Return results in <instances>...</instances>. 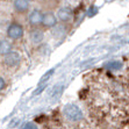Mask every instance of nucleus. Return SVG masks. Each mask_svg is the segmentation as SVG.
I'll return each mask as SVG.
<instances>
[{"label":"nucleus","mask_w":129,"mask_h":129,"mask_svg":"<svg viewBox=\"0 0 129 129\" xmlns=\"http://www.w3.org/2000/svg\"><path fill=\"white\" fill-rule=\"evenodd\" d=\"M63 115L68 121L73 123L80 122L84 119L83 111L76 104H66L63 108Z\"/></svg>","instance_id":"obj_1"},{"label":"nucleus","mask_w":129,"mask_h":129,"mask_svg":"<svg viewBox=\"0 0 129 129\" xmlns=\"http://www.w3.org/2000/svg\"><path fill=\"white\" fill-rule=\"evenodd\" d=\"M73 16H75V14H73V11H72V8L70 6H62L57 11V14H56V18L63 23L71 22Z\"/></svg>","instance_id":"obj_2"},{"label":"nucleus","mask_w":129,"mask_h":129,"mask_svg":"<svg viewBox=\"0 0 129 129\" xmlns=\"http://www.w3.org/2000/svg\"><path fill=\"white\" fill-rule=\"evenodd\" d=\"M7 36L12 40H19L23 36V27L19 23H12L7 28Z\"/></svg>","instance_id":"obj_3"},{"label":"nucleus","mask_w":129,"mask_h":129,"mask_svg":"<svg viewBox=\"0 0 129 129\" xmlns=\"http://www.w3.org/2000/svg\"><path fill=\"white\" fill-rule=\"evenodd\" d=\"M5 64H6L8 68H14V66L19 65L20 62H21V55L19 54L18 51H11L9 54H7L5 56V59H4Z\"/></svg>","instance_id":"obj_4"},{"label":"nucleus","mask_w":129,"mask_h":129,"mask_svg":"<svg viewBox=\"0 0 129 129\" xmlns=\"http://www.w3.org/2000/svg\"><path fill=\"white\" fill-rule=\"evenodd\" d=\"M43 27L45 28H52L57 24V18H56V14L54 12H45L43 13L42 16V23H41Z\"/></svg>","instance_id":"obj_5"},{"label":"nucleus","mask_w":129,"mask_h":129,"mask_svg":"<svg viewBox=\"0 0 129 129\" xmlns=\"http://www.w3.org/2000/svg\"><path fill=\"white\" fill-rule=\"evenodd\" d=\"M42 16H43V13L40 9H33L29 13V15H28V22L33 27L40 26L42 23Z\"/></svg>","instance_id":"obj_6"},{"label":"nucleus","mask_w":129,"mask_h":129,"mask_svg":"<svg viewBox=\"0 0 129 129\" xmlns=\"http://www.w3.org/2000/svg\"><path fill=\"white\" fill-rule=\"evenodd\" d=\"M29 40L33 44H40L44 40V33L41 29H33L29 33Z\"/></svg>","instance_id":"obj_7"},{"label":"nucleus","mask_w":129,"mask_h":129,"mask_svg":"<svg viewBox=\"0 0 129 129\" xmlns=\"http://www.w3.org/2000/svg\"><path fill=\"white\" fill-rule=\"evenodd\" d=\"M13 6H14V9L18 13H24L29 9L30 3L27 0H15L13 3Z\"/></svg>","instance_id":"obj_8"},{"label":"nucleus","mask_w":129,"mask_h":129,"mask_svg":"<svg viewBox=\"0 0 129 129\" xmlns=\"http://www.w3.org/2000/svg\"><path fill=\"white\" fill-rule=\"evenodd\" d=\"M68 33V29H66V24L64 23H57L52 28V35L56 39H62Z\"/></svg>","instance_id":"obj_9"},{"label":"nucleus","mask_w":129,"mask_h":129,"mask_svg":"<svg viewBox=\"0 0 129 129\" xmlns=\"http://www.w3.org/2000/svg\"><path fill=\"white\" fill-rule=\"evenodd\" d=\"M122 66L123 64L120 60H109L104 65V68L109 70V71H119V70L122 69Z\"/></svg>","instance_id":"obj_10"},{"label":"nucleus","mask_w":129,"mask_h":129,"mask_svg":"<svg viewBox=\"0 0 129 129\" xmlns=\"http://www.w3.org/2000/svg\"><path fill=\"white\" fill-rule=\"evenodd\" d=\"M11 51H12V43L8 42L7 40L0 41V55L6 56V55L9 54Z\"/></svg>","instance_id":"obj_11"},{"label":"nucleus","mask_w":129,"mask_h":129,"mask_svg":"<svg viewBox=\"0 0 129 129\" xmlns=\"http://www.w3.org/2000/svg\"><path fill=\"white\" fill-rule=\"evenodd\" d=\"M54 71H55L54 69H51L49 72H47V73H45V75L43 76L42 78H41V81H40V84H43L44 81H47V79H49V78H50V77H51V76L54 75Z\"/></svg>","instance_id":"obj_12"},{"label":"nucleus","mask_w":129,"mask_h":129,"mask_svg":"<svg viewBox=\"0 0 129 129\" xmlns=\"http://www.w3.org/2000/svg\"><path fill=\"white\" fill-rule=\"evenodd\" d=\"M22 129H39V126L34 122H27L22 127Z\"/></svg>","instance_id":"obj_13"},{"label":"nucleus","mask_w":129,"mask_h":129,"mask_svg":"<svg viewBox=\"0 0 129 129\" xmlns=\"http://www.w3.org/2000/svg\"><path fill=\"white\" fill-rule=\"evenodd\" d=\"M5 86H6V83H5V79L3 78V77H0V92L5 88Z\"/></svg>","instance_id":"obj_14"}]
</instances>
